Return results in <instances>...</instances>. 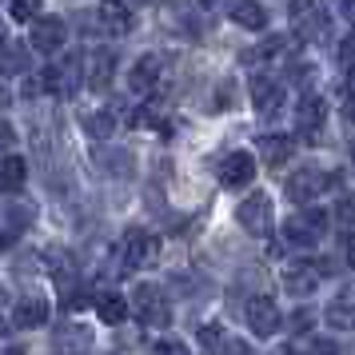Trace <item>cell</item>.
<instances>
[{"label": "cell", "instance_id": "29", "mask_svg": "<svg viewBox=\"0 0 355 355\" xmlns=\"http://www.w3.org/2000/svg\"><path fill=\"white\" fill-rule=\"evenodd\" d=\"M336 8H339V17H343V20H352V12H355L352 0H336Z\"/></svg>", "mask_w": 355, "mask_h": 355}, {"label": "cell", "instance_id": "21", "mask_svg": "<svg viewBox=\"0 0 355 355\" xmlns=\"http://www.w3.org/2000/svg\"><path fill=\"white\" fill-rule=\"evenodd\" d=\"M327 323H331V327H352V295H347V291L339 295V304L327 307Z\"/></svg>", "mask_w": 355, "mask_h": 355}, {"label": "cell", "instance_id": "6", "mask_svg": "<svg viewBox=\"0 0 355 355\" xmlns=\"http://www.w3.org/2000/svg\"><path fill=\"white\" fill-rule=\"evenodd\" d=\"M323 188H327V176H323L320 168H300L288 180V196H291V204H300V208H307L311 200H320Z\"/></svg>", "mask_w": 355, "mask_h": 355}, {"label": "cell", "instance_id": "23", "mask_svg": "<svg viewBox=\"0 0 355 355\" xmlns=\"http://www.w3.org/2000/svg\"><path fill=\"white\" fill-rule=\"evenodd\" d=\"M8 8H12V20H36V12H40V0H12Z\"/></svg>", "mask_w": 355, "mask_h": 355}, {"label": "cell", "instance_id": "11", "mask_svg": "<svg viewBox=\"0 0 355 355\" xmlns=\"http://www.w3.org/2000/svg\"><path fill=\"white\" fill-rule=\"evenodd\" d=\"M252 104H256L259 116H272L279 104H284V88L268 76V72H256L252 76Z\"/></svg>", "mask_w": 355, "mask_h": 355}, {"label": "cell", "instance_id": "20", "mask_svg": "<svg viewBox=\"0 0 355 355\" xmlns=\"http://www.w3.org/2000/svg\"><path fill=\"white\" fill-rule=\"evenodd\" d=\"M96 311H100V320H104V323H124L132 315L128 300H124V295H116V291H100Z\"/></svg>", "mask_w": 355, "mask_h": 355}, {"label": "cell", "instance_id": "26", "mask_svg": "<svg viewBox=\"0 0 355 355\" xmlns=\"http://www.w3.org/2000/svg\"><path fill=\"white\" fill-rule=\"evenodd\" d=\"M307 323H311V311H307V307H300V311L291 315V327H295V331H307Z\"/></svg>", "mask_w": 355, "mask_h": 355}, {"label": "cell", "instance_id": "15", "mask_svg": "<svg viewBox=\"0 0 355 355\" xmlns=\"http://www.w3.org/2000/svg\"><path fill=\"white\" fill-rule=\"evenodd\" d=\"M259 156H263V164L279 168V164H288L291 156H295V140H291V136H279V132L259 136Z\"/></svg>", "mask_w": 355, "mask_h": 355}, {"label": "cell", "instance_id": "19", "mask_svg": "<svg viewBox=\"0 0 355 355\" xmlns=\"http://www.w3.org/2000/svg\"><path fill=\"white\" fill-rule=\"evenodd\" d=\"M227 12H232V20L243 24V28H263V24H268V8H259V0H236Z\"/></svg>", "mask_w": 355, "mask_h": 355}, {"label": "cell", "instance_id": "5", "mask_svg": "<svg viewBox=\"0 0 355 355\" xmlns=\"http://www.w3.org/2000/svg\"><path fill=\"white\" fill-rule=\"evenodd\" d=\"M124 263L128 268H156L160 263V240L152 232H128V240H124Z\"/></svg>", "mask_w": 355, "mask_h": 355}, {"label": "cell", "instance_id": "10", "mask_svg": "<svg viewBox=\"0 0 355 355\" xmlns=\"http://www.w3.org/2000/svg\"><path fill=\"white\" fill-rule=\"evenodd\" d=\"M320 275H323V268H315L311 259H300V263H291L288 272H284V288L291 295H311V291L320 288Z\"/></svg>", "mask_w": 355, "mask_h": 355}, {"label": "cell", "instance_id": "25", "mask_svg": "<svg viewBox=\"0 0 355 355\" xmlns=\"http://www.w3.org/2000/svg\"><path fill=\"white\" fill-rule=\"evenodd\" d=\"M88 128L96 132V136H108V132H112V120H108V116H104V120H100V116H92V120H88Z\"/></svg>", "mask_w": 355, "mask_h": 355}, {"label": "cell", "instance_id": "2", "mask_svg": "<svg viewBox=\"0 0 355 355\" xmlns=\"http://www.w3.org/2000/svg\"><path fill=\"white\" fill-rule=\"evenodd\" d=\"M128 311H136V320L148 323V327H168V320H172L168 295H164L156 284H140V288H136V300L128 304Z\"/></svg>", "mask_w": 355, "mask_h": 355}, {"label": "cell", "instance_id": "8", "mask_svg": "<svg viewBox=\"0 0 355 355\" xmlns=\"http://www.w3.org/2000/svg\"><path fill=\"white\" fill-rule=\"evenodd\" d=\"M248 327L256 336H275L279 331V307L268 300V295H252L248 300Z\"/></svg>", "mask_w": 355, "mask_h": 355}, {"label": "cell", "instance_id": "30", "mask_svg": "<svg viewBox=\"0 0 355 355\" xmlns=\"http://www.w3.org/2000/svg\"><path fill=\"white\" fill-rule=\"evenodd\" d=\"M4 40H8V28H4V20H0V49H4Z\"/></svg>", "mask_w": 355, "mask_h": 355}, {"label": "cell", "instance_id": "22", "mask_svg": "<svg viewBox=\"0 0 355 355\" xmlns=\"http://www.w3.org/2000/svg\"><path fill=\"white\" fill-rule=\"evenodd\" d=\"M200 347H208V352H220V347H232V343H224V331H220L216 323H208V327L200 331Z\"/></svg>", "mask_w": 355, "mask_h": 355}, {"label": "cell", "instance_id": "4", "mask_svg": "<svg viewBox=\"0 0 355 355\" xmlns=\"http://www.w3.org/2000/svg\"><path fill=\"white\" fill-rule=\"evenodd\" d=\"M323 232H327V216L323 211H300V216H291L284 224V240L295 243V248H311V243H320Z\"/></svg>", "mask_w": 355, "mask_h": 355}, {"label": "cell", "instance_id": "31", "mask_svg": "<svg viewBox=\"0 0 355 355\" xmlns=\"http://www.w3.org/2000/svg\"><path fill=\"white\" fill-rule=\"evenodd\" d=\"M132 4H148V0H132Z\"/></svg>", "mask_w": 355, "mask_h": 355}, {"label": "cell", "instance_id": "12", "mask_svg": "<svg viewBox=\"0 0 355 355\" xmlns=\"http://www.w3.org/2000/svg\"><path fill=\"white\" fill-rule=\"evenodd\" d=\"M68 40V28H64V20L60 17H40L36 20V28H33V49L36 52H56L60 44Z\"/></svg>", "mask_w": 355, "mask_h": 355}, {"label": "cell", "instance_id": "16", "mask_svg": "<svg viewBox=\"0 0 355 355\" xmlns=\"http://www.w3.org/2000/svg\"><path fill=\"white\" fill-rule=\"evenodd\" d=\"M112 68H116V56L112 52H104V49H96L92 56H88V88L104 92L108 80H112Z\"/></svg>", "mask_w": 355, "mask_h": 355}, {"label": "cell", "instance_id": "7", "mask_svg": "<svg viewBox=\"0 0 355 355\" xmlns=\"http://www.w3.org/2000/svg\"><path fill=\"white\" fill-rule=\"evenodd\" d=\"M96 20H100V28L108 36H128L132 33V24H136V17H132V8L124 4V0H104L96 8Z\"/></svg>", "mask_w": 355, "mask_h": 355}, {"label": "cell", "instance_id": "18", "mask_svg": "<svg viewBox=\"0 0 355 355\" xmlns=\"http://www.w3.org/2000/svg\"><path fill=\"white\" fill-rule=\"evenodd\" d=\"M24 180H28V168L20 156H0V192H20L24 188Z\"/></svg>", "mask_w": 355, "mask_h": 355}, {"label": "cell", "instance_id": "28", "mask_svg": "<svg viewBox=\"0 0 355 355\" xmlns=\"http://www.w3.org/2000/svg\"><path fill=\"white\" fill-rule=\"evenodd\" d=\"M339 60H343V68H352V36H343V44H339Z\"/></svg>", "mask_w": 355, "mask_h": 355}, {"label": "cell", "instance_id": "3", "mask_svg": "<svg viewBox=\"0 0 355 355\" xmlns=\"http://www.w3.org/2000/svg\"><path fill=\"white\" fill-rule=\"evenodd\" d=\"M236 216H240V227H243V232H252V236H268L272 224H275V208H272V200H268L263 192L248 196Z\"/></svg>", "mask_w": 355, "mask_h": 355}, {"label": "cell", "instance_id": "13", "mask_svg": "<svg viewBox=\"0 0 355 355\" xmlns=\"http://www.w3.org/2000/svg\"><path fill=\"white\" fill-rule=\"evenodd\" d=\"M323 120H327V104H323V96H315V92L300 96V104H295V128L307 132V136H315V132L323 128Z\"/></svg>", "mask_w": 355, "mask_h": 355}, {"label": "cell", "instance_id": "27", "mask_svg": "<svg viewBox=\"0 0 355 355\" xmlns=\"http://www.w3.org/2000/svg\"><path fill=\"white\" fill-rule=\"evenodd\" d=\"M156 352H188V347H184V343H180V339H160V343H156Z\"/></svg>", "mask_w": 355, "mask_h": 355}, {"label": "cell", "instance_id": "24", "mask_svg": "<svg viewBox=\"0 0 355 355\" xmlns=\"http://www.w3.org/2000/svg\"><path fill=\"white\" fill-rule=\"evenodd\" d=\"M12 144H17V132H12V124H4V120H0V156H4V152H12Z\"/></svg>", "mask_w": 355, "mask_h": 355}, {"label": "cell", "instance_id": "14", "mask_svg": "<svg viewBox=\"0 0 355 355\" xmlns=\"http://www.w3.org/2000/svg\"><path fill=\"white\" fill-rule=\"evenodd\" d=\"M164 56H156V52H148V56H140L136 60V68H132V92H152L156 84L164 80Z\"/></svg>", "mask_w": 355, "mask_h": 355}, {"label": "cell", "instance_id": "17", "mask_svg": "<svg viewBox=\"0 0 355 355\" xmlns=\"http://www.w3.org/2000/svg\"><path fill=\"white\" fill-rule=\"evenodd\" d=\"M44 320H49V304L40 295H24L17 304V311H12V323L17 327H40Z\"/></svg>", "mask_w": 355, "mask_h": 355}, {"label": "cell", "instance_id": "1", "mask_svg": "<svg viewBox=\"0 0 355 355\" xmlns=\"http://www.w3.org/2000/svg\"><path fill=\"white\" fill-rule=\"evenodd\" d=\"M291 28L300 40H323L331 28V12L323 0H295L291 4Z\"/></svg>", "mask_w": 355, "mask_h": 355}, {"label": "cell", "instance_id": "9", "mask_svg": "<svg viewBox=\"0 0 355 355\" xmlns=\"http://www.w3.org/2000/svg\"><path fill=\"white\" fill-rule=\"evenodd\" d=\"M256 176V160H252V152H232L220 160V184L224 188H243V184H252Z\"/></svg>", "mask_w": 355, "mask_h": 355}]
</instances>
